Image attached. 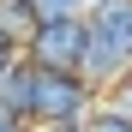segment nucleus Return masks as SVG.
<instances>
[{
  "label": "nucleus",
  "instance_id": "obj_1",
  "mask_svg": "<svg viewBox=\"0 0 132 132\" xmlns=\"http://www.w3.org/2000/svg\"><path fill=\"white\" fill-rule=\"evenodd\" d=\"M126 66H132V0H102L90 12V48L78 78L102 96L114 78H126Z\"/></svg>",
  "mask_w": 132,
  "mask_h": 132
},
{
  "label": "nucleus",
  "instance_id": "obj_2",
  "mask_svg": "<svg viewBox=\"0 0 132 132\" xmlns=\"http://www.w3.org/2000/svg\"><path fill=\"white\" fill-rule=\"evenodd\" d=\"M84 48H90V12H60V18H36V30L24 42V54L48 72H78Z\"/></svg>",
  "mask_w": 132,
  "mask_h": 132
},
{
  "label": "nucleus",
  "instance_id": "obj_3",
  "mask_svg": "<svg viewBox=\"0 0 132 132\" xmlns=\"http://www.w3.org/2000/svg\"><path fill=\"white\" fill-rule=\"evenodd\" d=\"M96 102H102V96H96L78 72H48V66H36V126H72V120H90Z\"/></svg>",
  "mask_w": 132,
  "mask_h": 132
},
{
  "label": "nucleus",
  "instance_id": "obj_4",
  "mask_svg": "<svg viewBox=\"0 0 132 132\" xmlns=\"http://www.w3.org/2000/svg\"><path fill=\"white\" fill-rule=\"evenodd\" d=\"M0 114L36 126V60H30V54H18V66L0 78Z\"/></svg>",
  "mask_w": 132,
  "mask_h": 132
},
{
  "label": "nucleus",
  "instance_id": "obj_5",
  "mask_svg": "<svg viewBox=\"0 0 132 132\" xmlns=\"http://www.w3.org/2000/svg\"><path fill=\"white\" fill-rule=\"evenodd\" d=\"M30 30H36V6L30 0H0V36H6L12 48H24Z\"/></svg>",
  "mask_w": 132,
  "mask_h": 132
},
{
  "label": "nucleus",
  "instance_id": "obj_6",
  "mask_svg": "<svg viewBox=\"0 0 132 132\" xmlns=\"http://www.w3.org/2000/svg\"><path fill=\"white\" fill-rule=\"evenodd\" d=\"M84 132H132V114H120V108L96 102V108H90V120H84Z\"/></svg>",
  "mask_w": 132,
  "mask_h": 132
},
{
  "label": "nucleus",
  "instance_id": "obj_7",
  "mask_svg": "<svg viewBox=\"0 0 132 132\" xmlns=\"http://www.w3.org/2000/svg\"><path fill=\"white\" fill-rule=\"evenodd\" d=\"M102 102H108V108H120V114H132V66H126V78H114V84L102 90Z\"/></svg>",
  "mask_w": 132,
  "mask_h": 132
},
{
  "label": "nucleus",
  "instance_id": "obj_8",
  "mask_svg": "<svg viewBox=\"0 0 132 132\" xmlns=\"http://www.w3.org/2000/svg\"><path fill=\"white\" fill-rule=\"evenodd\" d=\"M18 54H24V48H12V42H6V36H0V78H6V72H12V66H18Z\"/></svg>",
  "mask_w": 132,
  "mask_h": 132
},
{
  "label": "nucleus",
  "instance_id": "obj_9",
  "mask_svg": "<svg viewBox=\"0 0 132 132\" xmlns=\"http://www.w3.org/2000/svg\"><path fill=\"white\" fill-rule=\"evenodd\" d=\"M30 132H84V120H72V126H30Z\"/></svg>",
  "mask_w": 132,
  "mask_h": 132
},
{
  "label": "nucleus",
  "instance_id": "obj_10",
  "mask_svg": "<svg viewBox=\"0 0 132 132\" xmlns=\"http://www.w3.org/2000/svg\"><path fill=\"white\" fill-rule=\"evenodd\" d=\"M0 132H30L24 120H6V114H0Z\"/></svg>",
  "mask_w": 132,
  "mask_h": 132
},
{
  "label": "nucleus",
  "instance_id": "obj_11",
  "mask_svg": "<svg viewBox=\"0 0 132 132\" xmlns=\"http://www.w3.org/2000/svg\"><path fill=\"white\" fill-rule=\"evenodd\" d=\"M30 6H36V0H30Z\"/></svg>",
  "mask_w": 132,
  "mask_h": 132
}]
</instances>
